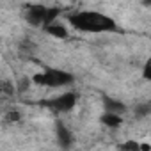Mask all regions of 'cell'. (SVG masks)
<instances>
[{
  "mask_svg": "<svg viewBox=\"0 0 151 151\" xmlns=\"http://www.w3.org/2000/svg\"><path fill=\"white\" fill-rule=\"evenodd\" d=\"M68 22L73 29L89 34H103V32H117V23L114 18L96 13V11H78L68 16Z\"/></svg>",
  "mask_w": 151,
  "mask_h": 151,
  "instance_id": "1",
  "label": "cell"
},
{
  "mask_svg": "<svg viewBox=\"0 0 151 151\" xmlns=\"http://www.w3.org/2000/svg\"><path fill=\"white\" fill-rule=\"evenodd\" d=\"M32 82L41 87H50V89H59L71 86L75 82V77L69 71L57 69V68H45L41 73H36L32 77Z\"/></svg>",
  "mask_w": 151,
  "mask_h": 151,
  "instance_id": "2",
  "label": "cell"
},
{
  "mask_svg": "<svg viewBox=\"0 0 151 151\" xmlns=\"http://www.w3.org/2000/svg\"><path fill=\"white\" fill-rule=\"evenodd\" d=\"M77 93H64L60 96H55V98H50V100H43L39 101L41 107L52 110V112H57V114H66V112H71L77 105Z\"/></svg>",
  "mask_w": 151,
  "mask_h": 151,
  "instance_id": "3",
  "label": "cell"
},
{
  "mask_svg": "<svg viewBox=\"0 0 151 151\" xmlns=\"http://www.w3.org/2000/svg\"><path fill=\"white\" fill-rule=\"evenodd\" d=\"M25 18L27 23L32 27H46L50 22V7H45L41 4H32L25 7Z\"/></svg>",
  "mask_w": 151,
  "mask_h": 151,
  "instance_id": "4",
  "label": "cell"
},
{
  "mask_svg": "<svg viewBox=\"0 0 151 151\" xmlns=\"http://www.w3.org/2000/svg\"><path fill=\"white\" fill-rule=\"evenodd\" d=\"M55 135H57V142H59L60 147L68 149V147L73 146V133H71V130L62 121L55 123Z\"/></svg>",
  "mask_w": 151,
  "mask_h": 151,
  "instance_id": "5",
  "label": "cell"
},
{
  "mask_svg": "<svg viewBox=\"0 0 151 151\" xmlns=\"http://www.w3.org/2000/svg\"><path fill=\"white\" fill-rule=\"evenodd\" d=\"M101 101H103V109H105V110H109V112L123 114V112L126 110V107H124V103H123V101L114 100V98H112V96H109V94H103V96H101Z\"/></svg>",
  "mask_w": 151,
  "mask_h": 151,
  "instance_id": "6",
  "label": "cell"
},
{
  "mask_svg": "<svg viewBox=\"0 0 151 151\" xmlns=\"http://www.w3.org/2000/svg\"><path fill=\"white\" fill-rule=\"evenodd\" d=\"M101 123H103L107 128H119V126H121V123H123V119H121V114L105 110V112H103V116H101Z\"/></svg>",
  "mask_w": 151,
  "mask_h": 151,
  "instance_id": "7",
  "label": "cell"
},
{
  "mask_svg": "<svg viewBox=\"0 0 151 151\" xmlns=\"http://www.w3.org/2000/svg\"><path fill=\"white\" fill-rule=\"evenodd\" d=\"M45 30H46V34H50L52 37H57V39H66L68 37V29L60 23H55V22L48 23L45 27Z\"/></svg>",
  "mask_w": 151,
  "mask_h": 151,
  "instance_id": "8",
  "label": "cell"
},
{
  "mask_svg": "<svg viewBox=\"0 0 151 151\" xmlns=\"http://www.w3.org/2000/svg\"><path fill=\"white\" fill-rule=\"evenodd\" d=\"M147 114H151V103H142V105L135 107V116L137 117H144Z\"/></svg>",
  "mask_w": 151,
  "mask_h": 151,
  "instance_id": "9",
  "label": "cell"
},
{
  "mask_svg": "<svg viewBox=\"0 0 151 151\" xmlns=\"http://www.w3.org/2000/svg\"><path fill=\"white\" fill-rule=\"evenodd\" d=\"M142 78L151 82V57L144 62V68H142Z\"/></svg>",
  "mask_w": 151,
  "mask_h": 151,
  "instance_id": "10",
  "label": "cell"
},
{
  "mask_svg": "<svg viewBox=\"0 0 151 151\" xmlns=\"http://www.w3.org/2000/svg\"><path fill=\"white\" fill-rule=\"evenodd\" d=\"M119 149H142V144H137V142H124V144H119Z\"/></svg>",
  "mask_w": 151,
  "mask_h": 151,
  "instance_id": "11",
  "label": "cell"
},
{
  "mask_svg": "<svg viewBox=\"0 0 151 151\" xmlns=\"http://www.w3.org/2000/svg\"><path fill=\"white\" fill-rule=\"evenodd\" d=\"M144 2V6H147V7H151V0H142Z\"/></svg>",
  "mask_w": 151,
  "mask_h": 151,
  "instance_id": "12",
  "label": "cell"
}]
</instances>
